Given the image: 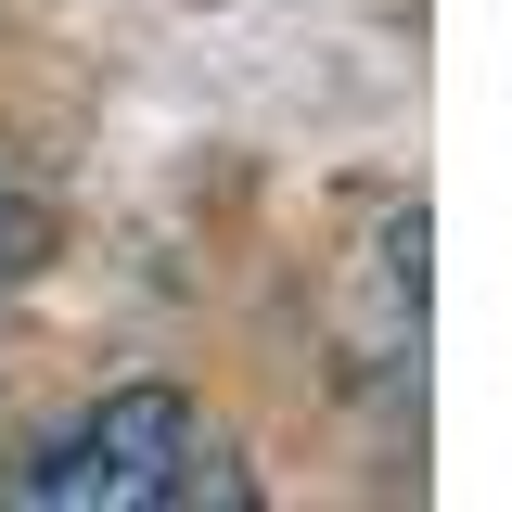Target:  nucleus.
<instances>
[{"label": "nucleus", "mask_w": 512, "mask_h": 512, "mask_svg": "<svg viewBox=\"0 0 512 512\" xmlns=\"http://www.w3.org/2000/svg\"><path fill=\"white\" fill-rule=\"evenodd\" d=\"M13 500L39 512H244L256 487L231 474V448L192 423V397H167V384H128V397H103L90 423H64L26 474H13Z\"/></svg>", "instance_id": "1"}, {"label": "nucleus", "mask_w": 512, "mask_h": 512, "mask_svg": "<svg viewBox=\"0 0 512 512\" xmlns=\"http://www.w3.org/2000/svg\"><path fill=\"white\" fill-rule=\"evenodd\" d=\"M52 256V205H26V192H0V282H26Z\"/></svg>", "instance_id": "2"}]
</instances>
